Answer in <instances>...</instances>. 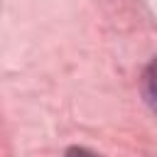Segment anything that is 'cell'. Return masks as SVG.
<instances>
[{"mask_svg":"<svg viewBox=\"0 0 157 157\" xmlns=\"http://www.w3.org/2000/svg\"><path fill=\"white\" fill-rule=\"evenodd\" d=\"M145 96H147L150 105L157 110V56L150 61V66L145 71Z\"/></svg>","mask_w":157,"mask_h":157,"instance_id":"6da1fadb","label":"cell"},{"mask_svg":"<svg viewBox=\"0 0 157 157\" xmlns=\"http://www.w3.org/2000/svg\"><path fill=\"white\" fill-rule=\"evenodd\" d=\"M69 157H96V155H91V152H86L81 147H74V150H69Z\"/></svg>","mask_w":157,"mask_h":157,"instance_id":"7a4b0ae2","label":"cell"}]
</instances>
